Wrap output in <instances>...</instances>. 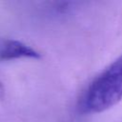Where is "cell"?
<instances>
[{
  "instance_id": "obj_1",
  "label": "cell",
  "mask_w": 122,
  "mask_h": 122,
  "mask_svg": "<svg viewBox=\"0 0 122 122\" xmlns=\"http://www.w3.org/2000/svg\"><path fill=\"white\" fill-rule=\"evenodd\" d=\"M122 99V53L106 67L84 91L78 104L85 114L100 113Z\"/></svg>"
},
{
  "instance_id": "obj_2",
  "label": "cell",
  "mask_w": 122,
  "mask_h": 122,
  "mask_svg": "<svg viewBox=\"0 0 122 122\" xmlns=\"http://www.w3.org/2000/svg\"><path fill=\"white\" fill-rule=\"evenodd\" d=\"M40 52L30 46L14 39H0V60L20 58L39 59Z\"/></svg>"
},
{
  "instance_id": "obj_3",
  "label": "cell",
  "mask_w": 122,
  "mask_h": 122,
  "mask_svg": "<svg viewBox=\"0 0 122 122\" xmlns=\"http://www.w3.org/2000/svg\"><path fill=\"white\" fill-rule=\"evenodd\" d=\"M3 94H4V87H3L2 83L0 82V97H1Z\"/></svg>"
}]
</instances>
